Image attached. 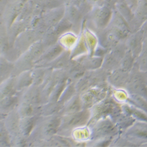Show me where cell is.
I'll use <instances>...</instances> for the list:
<instances>
[{
	"mask_svg": "<svg viewBox=\"0 0 147 147\" xmlns=\"http://www.w3.org/2000/svg\"><path fill=\"white\" fill-rule=\"evenodd\" d=\"M109 11L108 9L104 8L102 9L98 16V19L100 24H105L108 21L109 17Z\"/></svg>",
	"mask_w": 147,
	"mask_h": 147,
	"instance_id": "cell-1",
	"label": "cell"
},
{
	"mask_svg": "<svg viewBox=\"0 0 147 147\" xmlns=\"http://www.w3.org/2000/svg\"><path fill=\"white\" fill-rule=\"evenodd\" d=\"M7 140V134L5 129L2 127V125H0V143L5 142Z\"/></svg>",
	"mask_w": 147,
	"mask_h": 147,
	"instance_id": "cell-2",
	"label": "cell"
},
{
	"mask_svg": "<svg viewBox=\"0 0 147 147\" xmlns=\"http://www.w3.org/2000/svg\"><path fill=\"white\" fill-rule=\"evenodd\" d=\"M84 118V115L82 114H80L78 115H76V117H74V118L72 119V123L74 124V125L77 124L81 121V119Z\"/></svg>",
	"mask_w": 147,
	"mask_h": 147,
	"instance_id": "cell-3",
	"label": "cell"
},
{
	"mask_svg": "<svg viewBox=\"0 0 147 147\" xmlns=\"http://www.w3.org/2000/svg\"><path fill=\"white\" fill-rule=\"evenodd\" d=\"M3 115H4V114H2V112L0 111V121L2 120V119H3V118H5V117H4V116Z\"/></svg>",
	"mask_w": 147,
	"mask_h": 147,
	"instance_id": "cell-4",
	"label": "cell"
},
{
	"mask_svg": "<svg viewBox=\"0 0 147 147\" xmlns=\"http://www.w3.org/2000/svg\"><path fill=\"white\" fill-rule=\"evenodd\" d=\"M27 110H30V109H31V108H26ZM29 113H30V111H26V114H27V115H28V114H29Z\"/></svg>",
	"mask_w": 147,
	"mask_h": 147,
	"instance_id": "cell-5",
	"label": "cell"
}]
</instances>
